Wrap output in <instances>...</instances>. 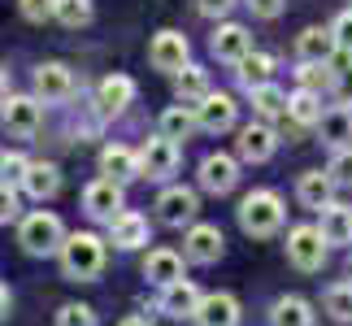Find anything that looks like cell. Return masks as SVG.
I'll list each match as a JSON object with an SVG mask.
<instances>
[{"label":"cell","mask_w":352,"mask_h":326,"mask_svg":"<svg viewBox=\"0 0 352 326\" xmlns=\"http://www.w3.org/2000/svg\"><path fill=\"white\" fill-rule=\"evenodd\" d=\"M174 96H179V105H200L209 96V74L200 65H183L174 74Z\"/></svg>","instance_id":"obj_27"},{"label":"cell","mask_w":352,"mask_h":326,"mask_svg":"<svg viewBox=\"0 0 352 326\" xmlns=\"http://www.w3.org/2000/svg\"><path fill=\"white\" fill-rule=\"evenodd\" d=\"M331 35H335V48L352 57V9H348V13H340V18L331 22Z\"/></svg>","instance_id":"obj_40"},{"label":"cell","mask_w":352,"mask_h":326,"mask_svg":"<svg viewBox=\"0 0 352 326\" xmlns=\"http://www.w3.org/2000/svg\"><path fill=\"white\" fill-rule=\"evenodd\" d=\"M122 326H153V322H148V318H126Z\"/></svg>","instance_id":"obj_46"},{"label":"cell","mask_w":352,"mask_h":326,"mask_svg":"<svg viewBox=\"0 0 352 326\" xmlns=\"http://www.w3.org/2000/svg\"><path fill=\"white\" fill-rule=\"evenodd\" d=\"M61 270H65V279H74V283H91L104 270V239L87 235V230L70 235L65 248H61Z\"/></svg>","instance_id":"obj_1"},{"label":"cell","mask_w":352,"mask_h":326,"mask_svg":"<svg viewBox=\"0 0 352 326\" xmlns=\"http://www.w3.org/2000/svg\"><path fill=\"white\" fill-rule=\"evenodd\" d=\"M222 230L218 226H209V222H192V230H187V239H183V257L187 261H196V265H213L222 257Z\"/></svg>","instance_id":"obj_6"},{"label":"cell","mask_w":352,"mask_h":326,"mask_svg":"<svg viewBox=\"0 0 352 326\" xmlns=\"http://www.w3.org/2000/svg\"><path fill=\"white\" fill-rule=\"evenodd\" d=\"M270 326H314V305L305 296H283L270 309Z\"/></svg>","instance_id":"obj_25"},{"label":"cell","mask_w":352,"mask_h":326,"mask_svg":"<svg viewBox=\"0 0 352 326\" xmlns=\"http://www.w3.org/2000/svg\"><path fill=\"white\" fill-rule=\"evenodd\" d=\"M283 5H287V0H248V9L256 13V18H278Z\"/></svg>","instance_id":"obj_43"},{"label":"cell","mask_w":352,"mask_h":326,"mask_svg":"<svg viewBox=\"0 0 352 326\" xmlns=\"http://www.w3.org/2000/svg\"><path fill=\"white\" fill-rule=\"evenodd\" d=\"M231 5H235V0H200V13H209V18H222Z\"/></svg>","instance_id":"obj_44"},{"label":"cell","mask_w":352,"mask_h":326,"mask_svg":"<svg viewBox=\"0 0 352 326\" xmlns=\"http://www.w3.org/2000/svg\"><path fill=\"white\" fill-rule=\"evenodd\" d=\"M135 100V83L126 74H109L104 83L96 87V105H100V113H122Z\"/></svg>","instance_id":"obj_21"},{"label":"cell","mask_w":352,"mask_h":326,"mask_svg":"<svg viewBox=\"0 0 352 326\" xmlns=\"http://www.w3.org/2000/svg\"><path fill=\"white\" fill-rule=\"evenodd\" d=\"M274 148H278V140H274V131H270L265 122H248V127L239 131V157L243 161H270Z\"/></svg>","instance_id":"obj_18"},{"label":"cell","mask_w":352,"mask_h":326,"mask_svg":"<svg viewBox=\"0 0 352 326\" xmlns=\"http://www.w3.org/2000/svg\"><path fill=\"white\" fill-rule=\"evenodd\" d=\"M287 261L296 270H305V274H314L322 270L327 261V235H322V226H296L287 235Z\"/></svg>","instance_id":"obj_4"},{"label":"cell","mask_w":352,"mask_h":326,"mask_svg":"<svg viewBox=\"0 0 352 326\" xmlns=\"http://www.w3.org/2000/svg\"><path fill=\"white\" fill-rule=\"evenodd\" d=\"M200 301H205V296L196 292L192 279H179V283H170V287H161V314H170V318H196Z\"/></svg>","instance_id":"obj_15"},{"label":"cell","mask_w":352,"mask_h":326,"mask_svg":"<svg viewBox=\"0 0 352 326\" xmlns=\"http://www.w3.org/2000/svg\"><path fill=\"white\" fill-rule=\"evenodd\" d=\"M74 91V78H70V70H65L61 61H44L35 70V96L44 100V105H57V100H65Z\"/></svg>","instance_id":"obj_13"},{"label":"cell","mask_w":352,"mask_h":326,"mask_svg":"<svg viewBox=\"0 0 352 326\" xmlns=\"http://www.w3.org/2000/svg\"><path fill=\"white\" fill-rule=\"evenodd\" d=\"M26 170H31V161H26L22 153H0V179H5V183H18L22 187Z\"/></svg>","instance_id":"obj_37"},{"label":"cell","mask_w":352,"mask_h":326,"mask_svg":"<svg viewBox=\"0 0 352 326\" xmlns=\"http://www.w3.org/2000/svg\"><path fill=\"white\" fill-rule=\"evenodd\" d=\"M327 314L335 322H352V283H335V287H327Z\"/></svg>","instance_id":"obj_33"},{"label":"cell","mask_w":352,"mask_h":326,"mask_svg":"<svg viewBox=\"0 0 352 326\" xmlns=\"http://www.w3.org/2000/svg\"><path fill=\"white\" fill-rule=\"evenodd\" d=\"M109 239L118 243V248H144L148 243V217H140V213H122V217H113L109 222Z\"/></svg>","instance_id":"obj_22"},{"label":"cell","mask_w":352,"mask_h":326,"mask_svg":"<svg viewBox=\"0 0 352 326\" xmlns=\"http://www.w3.org/2000/svg\"><path fill=\"white\" fill-rule=\"evenodd\" d=\"M196 209H200V200H196L192 187H166L157 196V217L166 226H187L196 217Z\"/></svg>","instance_id":"obj_9"},{"label":"cell","mask_w":352,"mask_h":326,"mask_svg":"<svg viewBox=\"0 0 352 326\" xmlns=\"http://www.w3.org/2000/svg\"><path fill=\"white\" fill-rule=\"evenodd\" d=\"M100 174L104 179H113V183H131V179H140V157L131 153V148H122V144H109L100 153Z\"/></svg>","instance_id":"obj_17"},{"label":"cell","mask_w":352,"mask_h":326,"mask_svg":"<svg viewBox=\"0 0 352 326\" xmlns=\"http://www.w3.org/2000/svg\"><path fill=\"white\" fill-rule=\"evenodd\" d=\"M83 209L96 217V222H113V217H122V183H113V179H96V183H87V192H83Z\"/></svg>","instance_id":"obj_7"},{"label":"cell","mask_w":352,"mask_h":326,"mask_svg":"<svg viewBox=\"0 0 352 326\" xmlns=\"http://www.w3.org/2000/svg\"><path fill=\"white\" fill-rule=\"evenodd\" d=\"M0 122L9 127V135L31 140L39 122H44V105H39V96H5L0 100Z\"/></svg>","instance_id":"obj_5"},{"label":"cell","mask_w":352,"mask_h":326,"mask_svg":"<svg viewBox=\"0 0 352 326\" xmlns=\"http://www.w3.org/2000/svg\"><path fill=\"white\" fill-rule=\"evenodd\" d=\"M22 187H26V196H35V200H52V196H57V187H61V170L52 166V161H31Z\"/></svg>","instance_id":"obj_20"},{"label":"cell","mask_w":352,"mask_h":326,"mask_svg":"<svg viewBox=\"0 0 352 326\" xmlns=\"http://www.w3.org/2000/svg\"><path fill=\"white\" fill-rule=\"evenodd\" d=\"M144 279L157 283V287L179 283V279H183V257L170 252V248H153V252H148V261H144Z\"/></svg>","instance_id":"obj_19"},{"label":"cell","mask_w":352,"mask_h":326,"mask_svg":"<svg viewBox=\"0 0 352 326\" xmlns=\"http://www.w3.org/2000/svg\"><path fill=\"white\" fill-rule=\"evenodd\" d=\"M0 100H5V65H0Z\"/></svg>","instance_id":"obj_47"},{"label":"cell","mask_w":352,"mask_h":326,"mask_svg":"<svg viewBox=\"0 0 352 326\" xmlns=\"http://www.w3.org/2000/svg\"><path fill=\"white\" fill-rule=\"evenodd\" d=\"M348 274H352V261H348Z\"/></svg>","instance_id":"obj_48"},{"label":"cell","mask_w":352,"mask_h":326,"mask_svg":"<svg viewBox=\"0 0 352 326\" xmlns=\"http://www.w3.org/2000/svg\"><path fill=\"white\" fill-rule=\"evenodd\" d=\"M18 9H22L26 22H48V18H57V0H18Z\"/></svg>","instance_id":"obj_38"},{"label":"cell","mask_w":352,"mask_h":326,"mask_svg":"<svg viewBox=\"0 0 352 326\" xmlns=\"http://www.w3.org/2000/svg\"><path fill=\"white\" fill-rule=\"evenodd\" d=\"M296 57L300 61H331L335 57V35L322 31V26H309V31L296 35Z\"/></svg>","instance_id":"obj_24"},{"label":"cell","mask_w":352,"mask_h":326,"mask_svg":"<svg viewBox=\"0 0 352 326\" xmlns=\"http://www.w3.org/2000/svg\"><path fill=\"white\" fill-rule=\"evenodd\" d=\"M235 74H239V83L248 91H256V87L270 83V74H274V57H270V52H248V57L239 61Z\"/></svg>","instance_id":"obj_29"},{"label":"cell","mask_w":352,"mask_h":326,"mask_svg":"<svg viewBox=\"0 0 352 326\" xmlns=\"http://www.w3.org/2000/svg\"><path fill=\"white\" fill-rule=\"evenodd\" d=\"M196 118H200V131H209V135L231 131L235 127V100L222 96V91H209V96L196 105Z\"/></svg>","instance_id":"obj_14"},{"label":"cell","mask_w":352,"mask_h":326,"mask_svg":"<svg viewBox=\"0 0 352 326\" xmlns=\"http://www.w3.org/2000/svg\"><path fill=\"white\" fill-rule=\"evenodd\" d=\"M335 100H340V105H348L352 109V65H344V70H335Z\"/></svg>","instance_id":"obj_42"},{"label":"cell","mask_w":352,"mask_h":326,"mask_svg":"<svg viewBox=\"0 0 352 326\" xmlns=\"http://www.w3.org/2000/svg\"><path fill=\"white\" fill-rule=\"evenodd\" d=\"M57 326H96V314H91L87 305H61Z\"/></svg>","instance_id":"obj_39"},{"label":"cell","mask_w":352,"mask_h":326,"mask_svg":"<svg viewBox=\"0 0 352 326\" xmlns=\"http://www.w3.org/2000/svg\"><path fill=\"white\" fill-rule=\"evenodd\" d=\"M65 226H61V217L57 213H31V217H22V226H18V243L31 257H48V252H61L65 248Z\"/></svg>","instance_id":"obj_2"},{"label":"cell","mask_w":352,"mask_h":326,"mask_svg":"<svg viewBox=\"0 0 352 326\" xmlns=\"http://www.w3.org/2000/svg\"><path fill=\"white\" fill-rule=\"evenodd\" d=\"M331 192H335V183H331L327 170H309V174H300V183H296V196H300L309 209H327Z\"/></svg>","instance_id":"obj_26"},{"label":"cell","mask_w":352,"mask_h":326,"mask_svg":"<svg viewBox=\"0 0 352 326\" xmlns=\"http://www.w3.org/2000/svg\"><path fill=\"white\" fill-rule=\"evenodd\" d=\"M9 305H13V301H9V287H5V283H0V322L9 318Z\"/></svg>","instance_id":"obj_45"},{"label":"cell","mask_w":352,"mask_h":326,"mask_svg":"<svg viewBox=\"0 0 352 326\" xmlns=\"http://www.w3.org/2000/svg\"><path fill=\"white\" fill-rule=\"evenodd\" d=\"M318 131H322V140H327V144L344 148V144L352 140V109H348V105H335L331 113H322Z\"/></svg>","instance_id":"obj_28"},{"label":"cell","mask_w":352,"mask_h":326,"mask_svg":"<svg viewBox=\"0 0 352 326\" xmlns=\"http://www.w3.org/2000/svg\"><path fill=\"white\" fill-rule=\"evenodd\" d=\"M148 61H153V70L179 74L183 65H187V35H179V31H161L153 44H148Z\"/></svg>","instance_id":"obj_10"},{"label":"cell","mask_w":352,"mask_h":326,"mask_svg":"<svg viewBox=\"0 0 352 326\" xmlns=\"http://www.w3.org/2000/svg\"><path fill=\"white\" fill-rule=\"evenodd\" d=\"M196 326H239V301L231 292H213L196 309Z\"/></svg>","instance_id":"obj_16"},{"label":"cell","mask_w":352,"mask_h":326,"mask_svg":"<svg viewBox=\"0 0 352 326\" xmlns=\"http://www.w3.org/2000/svg\"><path fill=\"white\" fill-rule=\"evenodd\" d=\"M239 226L248 230V235L256 239H265V235H274V230L283 226V200L278 192H248L239 200Z\"/></svg>","instance_id":"obj_3"},{"label":"cell","mask_w":352,"mask_h":326,"mask_svg":"<svg viewBox=\"0 0 352 326\" xmlns=\"http://www.w3.org/2000/svg\"><path fill=\"white\" fill-rule=\"evenodd\" d=\"M140 170L148 179H170L174 170H179V144L166 140V135H157V140H148L140 148Z\"/></svg>","instance_id":"obj_8"},{"label":"cell","mask_w":352,"mask_h":326,"mask_svg":"<svg viewBox=\"0 0 352 326\" xmlns=\"http://www.w3.org/2000/svg\"><path fill=\"white\" fill-rule=\"evenodd\" d=\"M57 22L78 31V26L91 22V0H57Z\"/></svg>","instance_id":"obj_34"},{"label":"cell","mask_w":352,"mask_h":326,"mask_svg":"<svg viewBox=\"0 0 352 326\" xmlns=\"http://www.w3.org/2000/svg\"><path fill=\"white\" fill-rule=\"evenodd\" d=\"M209 48H213V57H218V61H231V65H239V61L252 52V35H248V26H239V22H226V26H218V31H213Z\"/></svg>","instance_id":"obj_11"},{"label":"cell","mask_w":352,"mask_h":326,"mask_svg":"<svg viewBox=\"0 0 352 326\" xmlns=\"http://www.w3.org/2000/svg\"><path fill=\"white\" fill-rule=\"evenodd\" d=\"M235 183H239V166H235V157H226V153H209L205 161H200V187H205V192L226 196Z\"/></svg>","instance_id":"obj_12"},{"label":"cell","mask_w":352,"mask_h":326,"mask_svg":"<svg viewBox=\"0 0 352 326\" xmlns=\"http://www.w3.org/2000/svg\"><path fill=\"white\" fill-rule=\"evenodd\" d=\"M296 78H300V87H305V91H318V87L335 83V70H327V61H300Z\"/></svg>","instance_id":"obj_35"},{"label":"cell","mask_w":352,"mask_h":326,"mask_svg":"<svg viewBox=\"0 0 352 326\" xmlns=\"http://www.w3.org/2000/svg\"><path fill=\"white\" fill-rule=\"evenodd\" d=\"M287 91H283V87H274V83H265V87H256L252 91V109H256V113H261V118H283V113H287Z\"/></svg>","instance_id":"obj_32"},{"label":"cell","mask_w":352,"mask_h":326,"mask_svg":"<svg viewBox=\"0 0 352 326\" xmlns=\"http://www.w3.org/2000/svg\"><path fill=\"white\" fill-rule=\"evenodd\" d=\"M157 127H161V135H166V140H174V144H179V140H187L192 131H200L196 105H170L166 113H161V122H157Z\"/></svg>","instance_id":"obj_23"},{"label":"cell","mask_w":352,"mask_h":326,"mask_svg":"<svg viewBox=\"0 0 352 326\" xmlns=\"http://www.w3.org/2000/svg\"><path fill=\"white\" fill-rule=\"evenodd\" d=\"M322 113H327V109H322L318 91H305V87L292 91V100H287V118H292V122H300V127H318Z\"/></svg>","instance_id":"obj_30"},{"label":"cell","mask_w":352,"mask_h":326,"mask_svg":"<svg viewBox=\"0 0 352 326\" xmlns=\"http://www.w3.org/2000/svg\"><path fill=\"white\" fill-rule=\"evenodd\" d=\"M18 209H22V200H18V192H13V183L0 179V222H13Z\"/></svg>","instance_id":"obj_41"},{"label":"cell","mask_w":352,"mask_h":326,"mask_svg":"<svg viewBox=\"0 0 352 326\" xmlns=\"http://www.w3.org/2000/svg\"><path fill=\"white\" fill-rule=\"evenodd\" d=\"M322 235H327V243H352V209L344 205L322 209Z\"/></svg>","instance_id":"obj_31"},{"label":"cell","mask_w":352,"mask_h":326,"mask_svg":"<svg viewBox=\"0 0 352 326\" xmlns=\"http://www.w3.org/2000/svg\"><path fill=\"white\" fill-rule=\"evenodd\" d=\"M327 174H331V183H335V187H352V148H335V157H331Z\"/></svg>","instance_id":"obj_36"}]
</instances>
